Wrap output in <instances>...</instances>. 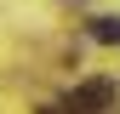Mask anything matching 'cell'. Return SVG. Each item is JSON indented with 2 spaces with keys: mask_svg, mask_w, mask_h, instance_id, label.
Instances as JSON below:
<instances>
[{
  "mask_svg": "<svg viewBox=\"0 0 120 114\" xmlns=\"http://www.w3.org/2000/svg\"><path fill=\"white\" fill-rule=\"evenodd\" d=\"M109 97H114V86H109V80H92L74 103H80V108H109Z\"/></svg>",
  "mask_w": 120,
  "mask_h": 114,
  "instance_id": "6da1fadb",
  "label": "cell"
},
{
  "mask_svg": "<svg viewBox=\"0 0 120 114\" xmlns=\"http://www.w3.org/2000/svg\"><path fill=\"white\" fill-rule=\"evenodd\" d=\"M92 40H103V46H120V17H92Z\"/></svg>",
  "mask_w": 120,
  "mask_h": 114,
  "instance_id": "7a4b0ae2",
  "label": "cell"
}]
</instances>
